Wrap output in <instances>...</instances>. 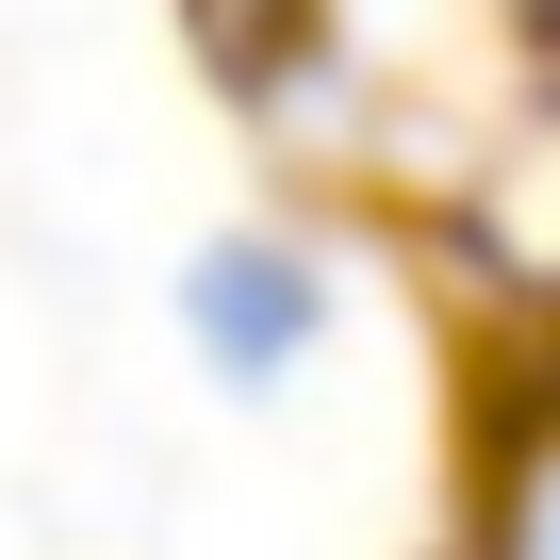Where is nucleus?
Returning <instances> with one entry per match:
<instances>
[{"instance_id":"1","label":"nucleus","mask_w":560,"mask_h":560,"mask_svg":"<svg viewBox=\"0 0 560 560\" xmlns=\"http://www.w3.org/2000/svg\"><path fill=\"white\" fill-rule=\"evenodd\" d=\"M314 247H280V231H231L198 280H182V330H198V363L231 380V396H264V380H298V347H314Z\"/></svg>"}]
</instances>
